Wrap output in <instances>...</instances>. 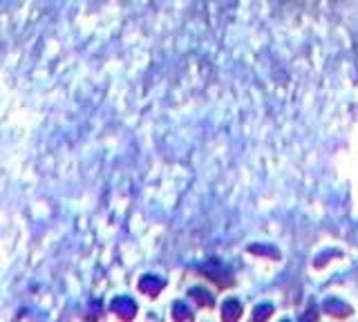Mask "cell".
Instances as JSON below:
<instances>
[{
  "label": "cell",
  "instance_id": "6da1fadb",
  "mask_svg": "<svg viewBox=\"0 0 358 322\" xmlns=\"http://www.w3.org/2000/svg\"><path fill=\"white\" fill-rule=\"evenodd\" d=\"M320 316L329 322H350L358 316V305L343 291H327L320 298Z\"/></svg>",
  "mask_w": 358,
  "mask_h": 322
},
{
  "label": "cell",
  "instance_id": "7a4b0ae2",
  "mask_svg": "<svg viewBox=\"0 0 358 322\" xmlns=\"http://www.w3.org/2000/svg\"><path fill=\"white\" fill-rule=\"evenodd\" d=\"M278 316V305L273 302V300H260V302H255L251 314H249V320L246 322H271L273 318Z\"/></svg>",
  "mask_w": 358,
  "mask_h": 322
},
{
  "label": "cell",
  "instance_id": "3957f363",
  "mask_svg": "<svg viewBox=\"0 0 358 322\" xmlns=\"http://www.w3.org/2000/svg\"><path fill=\"white\" fill-rule=\"evenodd\" d=\"M334 260H343L341 251H331V253H316V258L311 260V271H327L329 264H334Z\"/></svg>",
  "mask_w": 358,
  "mask_h": 322
},
{
  "label": "cell",
  "instance_id": "277c9868",
  "mask_svg": "<svg viewBox=\"0 0 358 322\" xmlns=\"http://www.w3.org/2000/svg\"><path fill=\"white\" fill-rule=\"evenodd\" d=\"M271 322H298V320H296L294 314H291V311H285V314H280V311H278V316Z\"/></svg>",
  "mask_w": 358,
  "mask_h": 322
},
{
  "label": "cell",
  "instance_id": "5b68a950",
  "mask_svg": "<svg viewBox=\"0 0 358 322\" xmlns=\"http://www.w3.org/2000/svg\"><path fill=\"white\" fill-rule=\"evenodd\" d=\"M350 322H358V316H356V318H352V320H350Z\"/></svg>",
  "mask_w": 358,
  "mask_h": 322
},
{
  "label": "cell",
  "instance_id": "8992f818",
  "mask_svg": "<svg viewBox=\"0 0 358 322\" xmlns=\"http://www.w3.org/2000/svg\"><path fill=\"white\" fill-rule=\"evenodd\" d=\"M322 322H329V320H322Z\"/></svg>",
  "mask_w": 358,
  "mask_h": 322
}]
</instances>
